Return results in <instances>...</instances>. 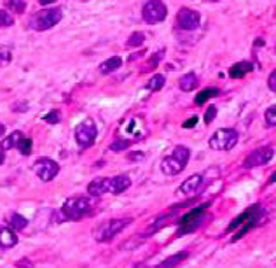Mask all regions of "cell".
Returning a JSON list of instances; mask_svg holds the SVG:
<instances>
[{
  "mask_svg": "<svg viewBox=\"0 0 276 268\" xmlns=\"http://www.w3.org/2000/svg\"><path fill=\"white\" fill-rule=\"evenodd\" d=\"M190 158V151L185 146H177L173 149V152L169 156H166L163 161H161V170L166 176H177L182 170L187 167V161Z\"/></svg>",
  "mask_w": 276,
  "mask_h": 268,
  "instance_id": "obj_1",
  "label": "cell"
},
{
  "mask_svg": "<svg viewBox=\"0 0 276 268\" xmlns=\"http://www.w3.org/2000/svg\"><path fill=\"white\" fill-rule=\"evenodd\" d=\"M91 208V202H89L88 197H74L69 198L65 202V205L61 207V212H59V223L61 221H79L80 218L89 212Z\"/></svg>",
  "mask_w": 276,
  "mask_h": 268,
  "instance_id": "obj_2",
  "label": "cell"
},
{
  "mask_svg": "<svg viewBox=\"0 0 276 268\" xmlns=\"http://www.w3.org/2000/svg\"><path fill=\"white\" fill-rule=\"evenodd\" d=\"M63 18V11L59 7H49V9H42L40 12H37L32 20H30V27L37 32H44V30H49L61 21Z\"/></svg>",
  "mask_w": 276,
  "mask_h": 268,
  "instance_id": "obj_3",
  "label": "cell"
},
{
  "mask_svg": "<svg viewBox=\"0 0 276 268\" xmlns=\"http://www.w3.org/2000/svg\"><path fill=\"white\" fill-rule=\"evenodd\" d=\"M131 223L130 218H124V219H110L107 223L100 224L95 232V238L98 242H109L110 238H114L117 235L119 232H122L128 224Z\"/></svg>",
  "mask_w": 276,
  "mask_h": 268,
  "instance_id": "obj_4",
  "label": "cell"
},
{
  "mask_svg": "<svg viewBox=\"0 0 276 268\" xmlns=\"http://www.w3.org/2000/svg\"><path fill=\"white\" fill-rule=\"evenodd\" d=\"M238 142V133L232 128H220L211 135L210 139V147L215 151H229L236 146Z\"/></svg>",
  "mask_w": 276,
  "mask_h": 268,
  "instance_id": "obj_5",
  "label": "cell"
},
{
  "mask_svg": "<svg viewBox=\"0 0 276 268\" xmlns=\"http://www.w3.org/2000/svg\"><path fill=\"white\" fill-rule=\"evenodd\" d=\"M206 218V207H198L194 210H190L189 214H185L180 219V226H178V235H187L193 233L194 229H198L203 224V221Z\"/></svg>",
  "mask_w": 276,
  "mask_h": 268,
  "instance_id": "obj_6",
  "label": "cell"
},
{
  "mask_svg": "<svg viewBox=\"0 0 276 268\" xmlns=\"http://www.w3.org/2000/svg\"><path fill=\"white\" fill-rule=\"evenodd\" d=\"M96 133H98V130H96V125L93 119H84L75 126V140H77L80 147L91 146L96 140Z\"/></svg>",
  "mask_w": 276,
  "mask_h": 268,
  "instance_id": "obj_7",
  "label": "cell"
},
{
  "mask_svg": "<svg viewBox=\"0 0 276 268\" xmlns=\"http://www.w3.org/2000/svg\"><path fill=\"white\" fill-rule=\"evenodd\" d=\"M142 16L147 23H159L168 16V9L163 0H147L142 9Z\"/></svg>",
  "mask_w": 276,
  "mask_h": 268,
  "instance_id": "obj_8",
  "label": "cell"
},
{
  "mask_svg": "<svg viewBox=\"0 0 276 268\" xmlns=\"http://www.w3.org/2000/svg\"><path fill=\"white\" fill-rule=\"evenodd\" d=\"M33 172L39 176L40 181L49 182V181H53V179L58 176L59 165L54 160H51V158H39L35 163H33Z\"/></svg>",
  "mask_w": 276,
  "mask_h": 268,
  "instance_id": "obj_9",
  "label": "cell"
},
{
  "mask_svg": "<svg viewBox=\"0 0 276 268\" xmlns=\"http://www.w3.org/2000/svg\"><path fill=\"white\" fill-rule=\"evenodd\" d=\"M273 156H274L273 147H259L245 158V168H256L261 167V165L269 163Z\"/></svg>",
  "mask_w": 276,
  "mask_h": 268,
  "instance_id": "obj_10",
  "label": "cell"
},
{
  "mask_svg": "<svg viewBox=\"0 0 276 268\" xmlns=\"http://www.w3.org/2000/svg\"><path fill=\"white\" fill-rule=\"evenodd\" d=\"M177 25L182 30H194L199 27V14L189 7H182L177 14Z\"/></svg>",
  "mask_w": 276,
  "mask_h": 268,
  "instance_id": "obj_11",
  "label": "cell"
},
{
  "mask_svg": "<svg viewBox=\"0 0 276 268\" xmlns=\"http://www.w3.org/2000/svg\"><path fill=\"white\" fill-rule=\"evenodd\" d=\"M261 216H264V210H262L259 205H252L248 208V210H245L243 214H240L238 218L232 221L231 224L227 226V232H232L235 228H241L245 223H248L250 219H253V218H261Z\"/></svg>",
  "mask_w": 276,
  "mask_h": 268,
  "instance_id": "obj_12",
  "label": "cell"
},
{
  "mask_svg": "<svg viewBox=\"0 0 276 268\" xmlns=\"http://www.w3.org/2000/svg\"><path fill=\"white\" fill-rule=\"evenodd\" d=\"M109 184H110V179L96 177L88 184V193L91 195V197H101V195L109 191Z\"/></svg>",
  "mask_w": 276,
  "mask_h": 268,
  "instance_id": "obj_13",
  "label": "cell"
},
{
  "mask_svg": "<svg viewBox=\"0 0 276 268\" xmlns=\"http://www.w3.org/2000/svg\"><path fill=\"white\" fill-rule=\"evenodd\" d=\"M201 184H203V176L201 174H194V176H190L189 179H185V181L182 182L180 193L182 195H194L199 188H201Z\"/></svg>",
  "mask_w": 276,
  "mask_h": 268,
  "instance_id": "obj_14",
  "label": "cell"
},
{
  "mask_svg": "<svg viewBox=\"0 0 276 268\" xmlns=\"http://www.w3.org/2000/svg\"><path fill=\"white\" fill-rule=\"evenodd\" d=\"M131 186V179L128 176H116L110 179V184H109V191L114 195H119V193H124L126 189H128Z\"/></svg>",
  "mask_w": 276,
  "mask_h": 268,
  "instance_id": "obj_15",
  "label": "cell"
},
{
  "mask_svg": "<svg viewBox=\"0 0 276 268\" xmlns=\"http://www.w3.org/2000/svg\"><path fill=\"white\" fill-rule=\"evenodd\" d=\"M18 244V233L12 228H2L0 229V247L11 249Z\"/></svg>",
  "mask_w": 276,
  "mask_h": 268,
  "instance_id": "obj_16",
  "label": "cell"
},
{
  "mask_svg": "<svg viewBox=\"0 0 276 268\" xmlns=\"http://www.w3.org/2000/svg\"><path fill=\"white\" fill-rule=\"evenodd\" d=\"M252 70H253V65L250 62H240V63H236V65L231 67L229 75H231L232 79H240V78L247 75L248 72H252Z\"/></svg>",
  "mask_w": 276,
  "mask_h": 268,
  "instance_id": "obj_17",
  "label": "cell"
},
{
  "mask_svg": "<svg viewBox=\"0 0 276 268\" xmlns=\"http://www.w3.org/2000/svg\"><path fill=\"white\" fill-rule=\"evenodd\" d=\"M25 135L21 133V131H12L11 135H6V137L2 139V142H0V149L2 151H7V149H12V147H18V144L23 140Z\"/></svg>",
  "mask_w": 276,
  "mask_h": 268,
  "instance_id": "obj_18",
  "label": "cell"
},
{
  "mask_svg": "<svg viewBox=\"0 0 276 268\" xmlns=\"http://www.w3.org/2000/svg\"><path fill=\"white\" fill-rule=\"evenodd\" d=\"M189 258V253L187 251H180V253H177V254H173V256H169L164 259L163 263H159L158 268H175L177 265H180L184 259H187Z\"/></svg>",
  "mask_w": 276,
  "mask_h": 268,
  "instance_id": "obj_19",
  "label": "cell"
},
{
  "mask_svg": "<svg viewBox=\"0 0 276 268\" xmlns=\"http://www.w3.org/2000/svg\"><path fill=\"white\" fill-rule=\"evenodd\" d=\"M122 65V60L119 58V56H112V58H109V60H105L103 63L100 65V72L101 74H112V72H116L119 67Z\"/></svg>",
  "mask_w": 276,
  "mask_h": 268,
  "instance_id": "obj_20",
  "label": "cell"
},
{
  "mask_svg": "<svg viewBox=\"0 0 276 268\" xmlns=\"http://www.w3.org/2000/svg\"><path fill=\"white\" fill-rule=\"evenodd\" d=\"M178 86H180L182 91H193V89L198 88V78L194 74H185L184 78L180 79Z\"/></svg>",
  "mask_w": 276,
  "mask_h": 268,
  "instance_id": "obj_21",
  "label": "cell"
},
{
  "mask_svg": "<svg viewBox=\"0 0 276 268\" xmlns=\"http://www.w3.org/2000/svg\"><path fill=\"white\" fill-rule=\"evenodd\" d=\"M9 224H11V228L14 229V232H19V229H25L28 226V221L25 219L21 214H12L11 219H9Z\"/></svg>",
  "mask_w": 276,
  "mask_h": 268,
  "instance_id": "obj_22",
  "label": "cell"
},
{
  "mask_svg": "<svg viewBox=\"0 0 276 268\" xmlns=\"http://www.w3.org/2000/svg\"><path fill=\"white\" fill-rule=\"evenodd\" d=\"M217 95H219V89H217V88L203 89L201 93H198V97H196V104H198V105H201V104H205L206 100L214 99V97H217Z\"/></svg>",
  "mask_w": 276,
  "mask_h": 268,
  "instance_id": "obj_23",
  "label": "cell"
},
{
  "mask_svg": "<svg viewBox=\"0 0 276 268\" xmlns=\"http://www.w3.org/2000/svg\"><path fill=\"white\" fill-rule=\"evenodd\" d=\"M164 83H166V79H164V75L156 74V75H152V78L148 79L147 88L151 89V91H159V89L164 86Z\"/></svg>",
  "mask_w": 276,
  "mask_h": 268,
  "instance_id": "obj_24",
  "label": "cell"
},
{
  "mask_svg": "<svg viewBox=\"0 0 276 268\" xmlns=\"http://www.w3.org/2000/svg\"><path fill=\"white\" fill-rule=\"evenodd\" d=\"M6 7H7L9 11L14 12V14H23L25 7H27V4H25V0H7Z\"/></svg>",
  "mask_w": 276,
  "mask_h": 268,
  "instance_id": "obj_25",
  "label": "cell"
},
{
  "mask_svg": "<svg viewBox=\"0 0 276 268\" xmlns=\"http://www.w3.org/2000/svg\"><path fill=\"white\" fill-rule=\"evenodd\" d=\"M14 25V16L7 9H0V28H7Z\"/></svg>",
  "mask_w": 276,
  "mask_h": 268,
  "instance_id": "obj_26",
  "label": "cell"
},
{
  "mask_svg": "<svg viewBox=\"0 0 276 268\" xmlns=\"http://www.w3.org/2000/svg\"><path fill=\"white\" fill-rule=\"evenodd\" d=\"M143 42H145V35H143L142 32H135L130 35L128 39V46L130 48H138V46H142Z\"/></svg>",
  "mask_w": 276,
  "mask_h": 268,
  "instance_id": "obj_27",
  "label": "cell"
},
{
  "mask_svg": "<svg viewBox=\"0 0 276 268\" xmlns=\"http://www.w3.org/2000/svg\"><path fill=\"white\" fill-rule=\"evenodd\" d=\"M32 147H33V142H32V139H28V137H23V140L18 144L19 152H21V155H25V156H28L30 152H32Z\"/></svg>",
  "mask_w": 276,
  "mask_h": 268,
  "instance_id": "obj_28",
  "label": "cell"
},
{
  "mask_svg": "<svg viewBox=\"0 0 276 268\" xmlns=\"http://www.w3.org/2000/svg\"><path fill=\"white\" fill-rule=\"evenodd\" d=\"M44 121L49 123V125H56V123L61 121V114H59V110H51L44 116Z\"/></svg>",
  "mask_w": 276,
  "mask_h": 268,
  "instance_id": "obj_29",
  "label": "cell"
},
{
  "mask_svg": "<svg viewBox=\"0 0 276 268\" xmlns=\"http://www.w3.org/2000/svg\"><path fill=\"white\" fill-rule=\"evenodd\" d=\"M131 144V140H122V139H119L116 140L114 144H110V151H114V152H119V151H122V149H126Z\"/></svg>",
  "mask_w": 276,
  "mask_h": 268,
  "instance_id": "obj_30",
  "label": "cell"
},
{
  "mask_svg": "<svg viewBox=\"0 0 276 268\" xmlns=\"http://www.w3.org/2000/svg\"><path fill=\"white\" fill-rule=\"evenodd\" d=\"M266 123L267 126H276V105H273V107H269L266 110Z\"/></svg>",
  "mask_w": 276,
  "mask_h": 268,
  "instance_id": "obj_31",
  "label": "cell"
},
{
  "mask_svg": "<svg viewBox=\"0 0 276 268\" xmlns=\"http://www.w3.org/2000/svg\"><path fill=\"white\" fill-rule=\"evenodd\" d=\"M11 62V51L9 48H0V67H6Z\"/></svg>",
  "mask_w": 276,
  "mask_h": 268,
  "instance_id": "obj_32",
  "label": "cell"
},
{
  "mask_svg": "<svg viewBox=\"0 0 276 268\" xmlns=\"http://www.w3.org/2000/svg\"><path fill=\"white\" fill-rule=\"evenodd\" d=\"M163 54H164V51H159L158 54H154V56L148 60V67H147V69H156V67H158V63H159V60L163 58Z\"/></svg>",
  "mask_w": 276,
  "mask_h": 268,
  "instance_id": "obj_33",
  "label": "cell"
},
{
  "mask_svg": "<svg viewBox=\"0 0 276 268\" xmlns=\"http://www.w3.org/2000/svg\"><path fill=\"white\" fill-rule=\"evenodd\" d=\"M215 116H217V109H215V107H208L206 112H205V123H206V125H210V123L214 121Z\"/></svg>",
  "mask_w": 276,
  "mask_h": 268,
  "instance_id": "obj_34",
  "label": "cell"
},
{
  "mask_svg": "<svg viewBox=\"0 0 276 268\" xmlns=\"http://www.w3.org/2000/svg\"><path fill=\"white\" fill-rule=\"evenodd\" d=\"M267 86H269L271 91L276 93V70H273L269 74V79H267Z\"/></svg>",
  "mask_w": 276,
  "mask_h": 268,
  "instance_id": "obj_35",
  "label": "cell"
},
{
  "mask_svg": "<svg viewBox=\"0 0 276 268\" xmlns=\"http://www.w3.org/2000/svg\"><path fill=\"white\" fill-rule=\"evenodd\" d=\"M143 158H145V155H143V152H130V155H128L130 161H140Z\"/></svg>",
  "mask_w": 276,
  "mask_h": 268,
  "instance_id": "obj_36",
  "label": "cell"
},
{
  "mask_svg": "<svg viewBox=\"0 0 276 268\" xmlns=\"http://www.w3.org/2000/svg\"><path fill=\"white\" fill-rule=\"evenodd\" d=\"M16 266H18V268H33L32 261H30V259H27V258H23L21 261L16 263Z\"/></svg>",
  "mask_w": 276,
  "mask_h": 268,
  "instance_id": "obj_37",
  "label": "cell"
},
{
  "mask_svg": "<svg viewBox=\"0 0 276 268\" xmlns=\"http://www.w3.org/2000/svg\"><path fill=\"white\" fill-rule=\"evenodd\" d=\"M196 121H198V118L193 116L190 119H187V123H184V128H190V126H194L196 125Z\"/></svg>",
  "mask_w": 276,
  "mask_h": 268,
  "instance_id": "obj_38",
  "label": "cell"
},
{
  "mask_svg": "<svg viewBox=\"0 0 276 268\" xmlns=\"http://www.w3.org/2000/svg\"><path fill=\"white\" fill-rule=\"evenodd\" d=\"M39 2L42 4V6H49V4H53V2H58V0H39Z\"/></svg>",
  "mask_w": 276,
  "mask_h": 268,
  "instance_id": "obj_39",
  "label": "cell"
},
{
  "mask_svg": "<svg viewBox=\"0 0 276 268\" xmlns=\"http://www.w3.org/2000/svg\"><path fill=\"white\" fill-rule=\"evenodd\" d=\"M6 133V126H4V123H0V137Z\"/></svg>",
  "mask_w": 276,
  "mask_h": 268,
  "instance_id": "obj_40",
  "label": "cell"
},
{
  "mask_svg": "<svg viewBox=\"0 0 276 268\" xmlns=\"http://www.w3.org/2000/svg\"><path fill=\"white\" fill-rule=\"evenodd\" d=\"M4 161H6V155H4V151H0V165H2Z\"/></svg>",
  "mask_w": 276,
  "mask_h": 268,
  "instance_id": "obj_41",
  "label": "cell"
},
{
  "mask_svg": "<svg viewBox=\"0 0 276 268\" xmlns=\"http://www.w3.org/2000/svg\"><path fill=\"white\" fill-rule=\"evenodd\" d=\"M269 182H276V170H274V172H273V176H271Z\"/></svg>",
  "mask_w": 276,
  "mask_h": 268,
  "instance_id": "obj_42",
  "label": "cell"
},
{
  "mask_svg": "<svg viewBox=\"0 0 276 268\" xmlns=\"http://www.w3.org/2000/svg\"><path fill=\"white\" fill-rule=\"evenodd\" d=\"M82 2H88V0H82Z\"/></svg>",
  "mask_w": 276,
  "mask_h": 268,
  "instance_id": "obj_43",
  "label": "cell"
},
{
  "mask_svg": "<svg viewBox=\"0 0 276 268\" xmlns=\"http://www.w3.org/2000/svg\"><path fill=\"white\" fill-rule=\"evenodd\" d=\"M274 51H276V48H274Z\"/></svg>",
  "mask_w": 276,
  "mask_h": 268,
  "instance_id": "obj_44",
  "label": "cell"
}]
</instances>
